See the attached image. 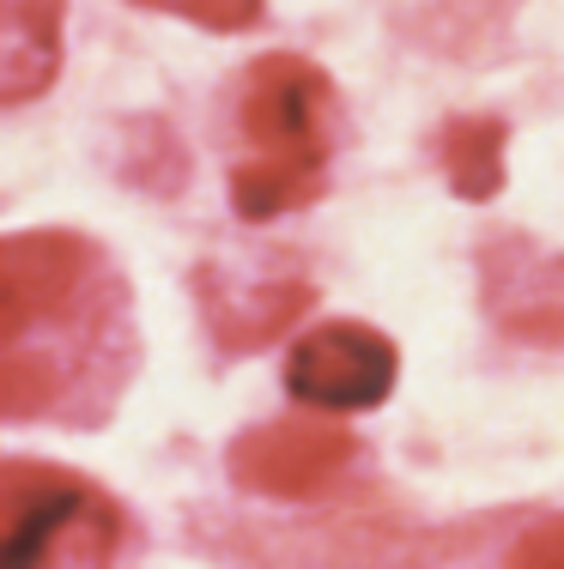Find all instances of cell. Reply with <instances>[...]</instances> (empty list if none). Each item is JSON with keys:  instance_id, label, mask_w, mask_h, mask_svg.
<instances>
[{"instance_id": "52a82bcc", "label": "cell", "mask_w": 564, "mask_h": 569, "mask_svg": "<svg viewBox=\"0 0 564 569\" xmlns=\"http://www.w3.org/2000/svg\"><path fill=\"white\" fill-rule=\"evenodd\" d=\"M310 309V284L298 273H279V279H249L244 291L207 279V316H212V333H219L231 351H255L267 346L286 321H298Z\"/></svg>"}, {"instance_id": "3957f363", "label": "cell", "mask_w": 564, "mask_h": 569, "mask_svg": "<svg viewBox=\"0 0 564 569\" xmlns=\"http://www.w3.org/2000/svg\"><path fill=\"white\" fill-rule=\"evenodd\" d=\"M116 503L49 460H0V569H103L116 551Z\"/></svg>"}, {"instance_id": "ba28073f", "label": "cell", "mask_w": 564, "mask_h": 569, "mask_svg": "<svg viewBox=\"0 0 564 569\" xmlns=\"http://www.w3.org/2000/svg\"><path fill=\"white\" fill-rule=\"evenodd\" d=\"M443 176L462 200H492L504 188V121L498 116H455L437 140Z\"/></svg>"}, {"instance_id": "7a4b0ae2", "label": "cell", "mask_w": 564, "mask_h": 569, "mask_svg": "<svg viewBox=\"0 0 564 569\" xmlns=\"http://www.w3.org/2000/svg\"><path fill=\"white\" fill-rule=\"evenodd\" d=\"M237 128L249 164L231 170V207L244 219H279L321 200L334 152V79L304 56H261L237 91Z\"/></svg>"}, {"instance_id": "9c48e42d", "label": "cell", "mask_w": 564, "mask_h": 569, "mask_svg": "<svg viewBox=\"0 0 564 569\" xmlns=\"http://www.w3.org/2000/svg\"><path fill=\"white\" fill-rule=\"evenodd\" d=\"M133 7L177 12V19L207 24V31H249V24L261 19V0H133Z\"/></svg>"}, {"instance_id": "6da1fadb", "label": "cell", "mask_w": 564, "mask_h": 569, "mask_svg": "<svg viewBox=\"0 0 564 569\" xmlns=\"http://www.w3.org/2000/svg\"><path fill=\"white\" fill-rule=\"evenodd\" d=\"M98 297V254L73 230L0 237V418L49 412L79 358Z\"/></svg>"}, {"instance_id": "277c9868", "label": "cell", "mask_w": 564, "mask_h": 569, "mask_svg": "<svg viewBox=\"0 0 564 569\" xmlns=\"http://www.w3.org/2000/svg\"><path fill=\"white\" fill-rule=\"evenodd\" d=\"M395 346L365 321H321L310 328L286 358V382L298 400L321 406V412H370L395 388Z\"/></svg>"}, {"instance_id": "30bf717a", "label": "cell", "mask_w": 564, "mask_h": 569, "mask_svg": "<svg viewBox=\"0 0 564 569\" xmlns=\"http://www.w3.org/2000/svg\"><path fill=\"white\" fill-rule=\"evenodd\" d=\"M509 569H564V515L528 527V533L509 546Z\"/></svg>"}, {"instance_id": "5b68a950", "label": "cell", "mask_w": 564, "mask_h": 569, "mask_svg": "<svg viewBox=\"0 0 564 569\" xmlns=\"http://www.w3.org/2000/svg\"><path fill=\"white\" fill-rule=\"evenodd\" d=\"M353 455V430L328 425V418H279V425H261L231 442V472L237 485L261 497H316L340 479Z\"/></svg>"}, {"instance_id": "8992f818", "label": "cell", "mask_w": 564, "mask_h": 569, "mask_svg": "<svg viewBox=\"0 0 564 569\" xmlns=\"http://www.w3.org/2000/svg\"><path fill=\"white\" fill-rule=\"evenodd\" d=\"M67 0H0V103H31L61 73Z\"/></svg>"}]
</instances>
